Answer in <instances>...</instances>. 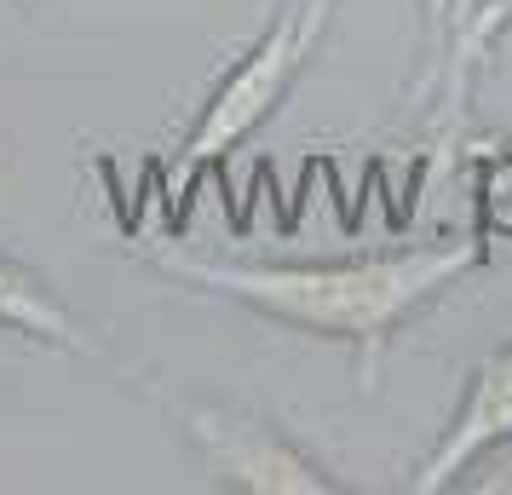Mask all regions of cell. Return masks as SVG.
Wrapping results in <instances>:
<instances>
[{"label":"cell","instance_id":"obj_1","mask_svg":"<svg viewBox=\"0 0 512 495\" xmlns=\"http://www.w3.org/2000/svg\"><path fill=\"white\" fill-rule=\"evenodd\" d=\"M484 236H455V242H426V248H397L369 260H323V265H259V260H213L190 254L179 242H139V260L156 265L162 277L219 294L231 306L254 311L277 329L334 340L357 357V380L374 392V375L386 363V346L432 311L484 265Z\"/></svg>","mask_w":512,"mask_h":495},{"label":"cell","instance_id":"obj_2","mask_svg":"<svg viewBox=\"0 0 512 495\" xmlns=\"http://www.w3.org/2000/svg\"><path fill=\"white\" fill-rule=\"evenodd\" d=\"M334 6L340 0H282V12L254 35V47L213 81L208 104H202V116H196L185 150H179V190H190L202 167L225 162L248 133H259L265 121L277 116L282 98L300 87L311 58L323 52Z\"/></svg>","mask_w":512,"mask_h":495},{"label":"cell","instance_id":"obj_3","mask_svg":"<svg viewBox=\"0 0 512 495\" xmlns=\"http://www.w3.org/2000/svg\"><path fill=\"white\" fill-rule=\"evenodd\" d=\"M179 426H185V438L196 444V455H202V467L213 472L219 490H236V495H340L346 490V478H334L288 426L259 415V409L185 398L179 403Z\"/></svg>","mask_w":512,"mask_h":495},{"label":"cell","instance_id":"obj_4","mask_svg":"<svg viewBox=\"0 0 512 495\" xmlns=\"http://www.w3.org/2000/svg\"><path fill=\"white\" fill-rule=\"evenodd\" d=\"M501 444H512V340L472 363L461 409L449 415V426L438 432V444L426 449L420 467L409 472V490L415 495L455 490L466 478V467L484 461L489 449H501Z\"/></svg>","mask_w":512,"mask_h":495},{"label":"cell","instance_id":"obj_5","mask_svg":"<svg viewBox=\"0 0 512 495\" xmlns=\"http://www.w3.org/2000/svg\"><path fill=\"white\" fill-rule=\"evenodd\" d=\"M0 329L18 334V340H35V346H52V352H98V334L58 300V288L12 254H0Z\"/></svg>","mask_w":512,"mask_h":495},{"label":"cell","instance_id":"obj_6","mask_svg":"<svg viewBox=\"0 0 512 495\" xmlns=\"http://www.w3.org/2000/svg\"><path fill=\"white\" fill-rule=\"evenodd\" d=\"M507 29H512V0H495L489 12H478V18H472V24L455 35L449 58H443L438 70H432V81H438V110H432V127H438V139H455V133H461L472 75H478V64L489 58V47H495Z\"/></svg>","mask_w":512,"mask_h":495},{"label":"cell","instance_id":"obj_7","mask_svg":"<svg viewBox=\"0 0 512 495\" xmlns=\"http://www.w3.org/2000/svg\"><path fill=\"white\" fill-rule=\"evenodd\" d=\"M478 219H484V236L512 242V150L489 156L484 173H478Z\"/></svg>","mask_w":512,"mask_h":495},{"label":"cell","instance_id":"obj_8","mask_svg":"<svg viewBox=\"0 0 512 495\" xmlns=\"http://www.w3.org/2000/svg\"><path fill=\"white\" fill-rule=\"evenodd\" d=\"M472 0H420V18H426V41H432V70L443 64V52L455 47V35L466 29Z\"/></svg>","mask_w":512,"mask_h":495},{"label":"cell","instance_id":"obj_9","mask_svg":"<svg viewBox=\"0 0 512 495\" xmlns=\"http://www.w3.org/2000/svg\"><path fill=\"white\" fill-rule=\"evenodd\" d=\"M24 6H35V0H24Z\"/></svg>","mask_w":512,"mask_h":495}]
</instances>
